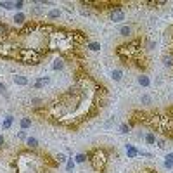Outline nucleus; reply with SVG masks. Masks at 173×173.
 <instances>
[{
    "instance_id": "a878e982",
    "label": "nucleus",
    "mask_w": 173,
    "mask_h": 173,
    "mask_svg": "<svg viewBox=\"0 0 173 173\" xmlns=\"http://www.w3.org/2000/svg\"><path fill=\"white\" fill-rule=\"evenodd\" d=\"M156 144H158L159 149H166V142H165V140H161V138H156Z\"/></svg>"
},
{
    "instance_id": "4468645a",
    "label": "nucleus",
    "mask_w": 173,
    "mask_h": 173,
    "mask_svg": "<svg viewBox=\"0 0 173 173\" xmlns=\"http://www.w3.org/2000/svg\"><path fill=\"white\" fill-rule=\"evenodd\" d=\"M87 48L92 50V52H99L100 50V43L99 42H90V43H87Z\"/></svg>"
},
{
    "instance_id": "412c9836",
    "label": "nucleus",
    "mask_w": 173,
    "mask_h": 173,
    "mask_svg": "<svg viewBox=\"0 0 173 173\" xmlns=\"http://www.w3.org/2000/svg\"><path fill=\"white\" fill-rule=\"evenodd\" d=\"M75 161H73V158L71 159H68V161H66V171H73V170H75Z\"/></svg>"
},
{
    "instance_id": "cd10ccee",
    "label": "nucleus",
    "mask_w": 173,
    "mask_h": 173,
    "mask_svg": "<svg viewBox=\"0 0 173 173\" xmlns=\"http://www.w3.org/2000/svg\"><path fill=\"white\" fill-rule=\"evenodd\" d=\"M165 168H168V170H171V168H173V161H171V159H166L165 158Z\"/></svg>"
},
{
    "instance_id": "6e6552de",
    "label": "nucleus",
    "mask_w": 173,
    "mask_h": 173,
    "mask_svg": "<svg viewBox=\"0 0 173 173\" xmlns=\"http://www.w3.org/2000/svg\"><path fill=\"white\" fill-rule=\"evenodd\" d=\"M62 68H64V59L57 57V59L54 61V64H52V69H54V71H61Z\"/></svg>"
},
{
    "instance_id": "393cba45",
    "label": "nucleus",
    "mask_w": 173,
    "mask_h": 173,
    "mask_svg": "<svg viewBox=\"0 0 173 173\" xmlns=\"http://www.w3.org/2000/svg\"><path fill=\"white\" fill-rule=\"evenodd\" d=\"M23 5H24V2H23V0H17V2H14V9H16L17 12H21Z\"/></svg>"
},
{
    "instance_id": "0eeeda50",
    "label": "nucleus",
    "mask_w": 173,
    "mask_h": 173,
    "mask_svg": "<svg viewBox=\"0 0 173 173\" xmlns=\"http://www.w3.org/2000/svg\"><path fill=\"white\" fill-rule=\"evenodd\" d=\"M137 82H138V85H140V87H149V85H151L149 76H145V75H140V76L137 78Z\"/></svg>"
},
{
    "instance_id": "4be33fe9",
    "label": "nucleus",
    "mask_w": 173,
    "mask_h": 173,
    "mask_svg": "<svg viewBox=\"0 0 173 173\" xmlns=\"http://www.w3.org/2000/svg\"><path fill=\"white\" fill-rule=\"evenodd\" d=\"M130 131V125H126V123H123L121 126H119V133H123V135H126Z\"/></svg>"
},
{
    "instance_id": "9d476101",
    "label": "nucleus",
    "mask_w": 173,
    "mask_h": 173,
    "mask_svg": "<svg viewBox=\"0 0 173 173\" xmlns=\"http://www.w3.org/2000/svg\"><path fill=\"white\" fill-rule=\"evenodd\" d=\"M144 140H145V142H147V144H149V145L156 144V133H154V131H149V133H145Z\"/></svg>"
},
{
    "instance_id": "2eb2a0df",
    "label": "nucleus",
    "mask_w": 173,
    "mask_h": 173,
    "mask_svg": "<svg viewBox=\"0 0 173 173\" xmlns=\"http://www.w3.org/2000/svg\"><path fill=\"white\" fill-rule=\"evenodd\" d=\"M163 64H165L166 68H173V54L165 55V57H163Z\"/></svg>"
},
{
    "instance_id": "f704fd0d",
    "label": "nucleus",
    "mask_w": 173,
    "mask_h": 173,
    "mask_svg": "<svg viewBox=\"0 0 173 173\" xmlns=\"http://www.w3.org/2000/svg\"><path fill=\"white\" fill-rule=\"evenodd\" d=\"M2 145H4V137L0 135V147H2Z\"/></svg>"
},
{
    "instance_id": "b1692460",
    "label": "nucleus",
    "mask_w": 173,
    "mask_h": 173,
    "mask_svg": "<svg viewBox=\"0 0 173 173\" xmlns=\"http://www.w3.org/2000/svg\"><path fill=\"white\" fill-rule=\"evenodd\" d=\"M140 102L147 106V104H151V102H152V97H151V95H142V97H140Z\"/></svg>"
},
{
    "instance_id": "a211bd4d",
    "label": "nucleus",
    "mask_w": 173,
    "mask_h": 173,
    "mask_svg": "<svg viewBox=\"0 0 173 173\" xmlns=\"http://www.w3.org/2000/svg\"><path fill=\"white\" fill-rule=\"evenodd\" d=\"M26 144L29 145L31 149H36V147H38V140H36L35 137H28L26 138Z\"/></svg>"
},
{
    "instance_id": "7ed1b4c3",
    "label": "nucleus",
    "mask_w": 173,
    "mask_h": 173,
    "mask_svg": "<svg viewBox=\"0 0 173 173\" xmlns=\"http://www.w3.org/2000/svg\"><path fill=\"white\" fill-rule=\"evenodd\" d=\"M109 17L113 23H121V21H125V12L121 9H113L109 14Z\"/></svg>"
},
{
    "instance_id": "c756f323",
    "label": "nucleus",
    "mask_w": 173,
    "mask_h": 173,
    "mask_svg": "<svg viewBox=\"0 0 173 173\" xmlns=\"http://www.w3.org/2000/svg\"><path fill=\"white\" fill-rule=\"evenodd\" d=\"M17 138H21V140H24V138H28V137H26V130H21V131H17Z\"/></svg>"
},
{
    "instance_id": "7c9ffc66",
    "label": "nucleus",
    "mask_w": 173,
    "mask_h": 173,
    "mask_svg": "<svg viewBox=\"0 0 173 173\" xmlns=\"http://www.w3.org/2000/svg\"><path fill=\"white\" fill-rule=\"evenodd\" d=\"M38 82H40L42 85H48V83H50V78H47V76H43V78H40Z\"/></svg>"
},
{
    "instance_id": "9b49d317",
    "label": "nucleus",
    "mask_w": 173,
    "mask_h": 173,
    "mask_svg": "<svg viewBox=\"0 0 173 173\" xmlns=\"http://www.w3.org/2000/svg\"><path fill=\"white\" fill-rule=\"evenodd\" d=\"M7 33H9V28L4 23H0V42H4L7 38Z\"/></svg>"
},
{
    "instance_id": "f03ea898",
    "label": "nucleus",
    "mask_w": 173,
    "mask_h": 173,
    "mask_svg": "<svg viewBox=\"0 0 173 173\" xmlns=\"http://www.w3.org/2000/svg\"><path fill=\"white\" fill-rule=\"evenodd\" d=\"M19 61L23 64H36L40 61V55L36 54L35 48H21L19 50Z\"/></svg>"
},
{
    "instance_id": "1a4fd4ad",
    "label": "nucleus",
    "mask_w": 173,
    "mask_h": 173,
    "mask_svg": "<svg viewBox=\"0 0 173 173\" xmlns=\"http://www.w3.org/2000/svg\"><path fill=\"white\" fill-rule=\"evenodd\" d=\"M43 4L42 2H33V7H31V14H42L43 12Z\"/></svg>"
},
{
    "instance_id": "72a5a7b5",
    "label": "nucleus",
    "mask_w": 173,
    "mask_h": 173,
    "mask_svg": "<svg viewBox=\"0 0 173 173\" xmlns=\"http://www.w3.org/2000/svg\"><path fill=\"white\" fill-rule=\"evenodd\" d=\"M166 159H171V161H173V152H170V154L166 156Z\"/></svg>"
},
{
    "instance_id": "aec40b11",
    "label": "nucleus",
    "mask_w": 173,
    "mask_h": 173,
    "mask_svg": "<svg viewBox=\"0 0 173 173\" xmlns=\"http://www.w3.org/2000/svg\"><path fill=\"white\" fill-rule=\"evenodd\" d=\"M87 159H88V156H87V154H76V156H75V163L82 165V163H85Z\"/></svg>"
},
{
    "instance_id": "c85d7f7f",
    "label": "nucleus",
    "mask_w": 173,
    "mask_h": 173,
    "mask_svg": "<svg viewBox=\"0 0 173 173\" xmlns=\"http://www.w3.org/2000/svg\"><path fill=\"white\" fill-rule=\"evenodd\" d=\"M57 161H59V163H66V161H68L66 154H57Z\"/></svg>"
},
{
    "instance_id": "423d86ee",
    "label": "nucleus",
    "mask_w": 173,
    "mask_h": 173,
    "mask_svg": "<svg viewBox=\"0 0 173 173\" xmlns=\"http://www.w3.org/2000/svg\"><path fill=\"white\" fill-rule=\"evenodd\" d=\"M14 23H16V24H24V23H26V14H23V12H17L16 14V16H14Z\"/></svg>"
},
{
    "instance_id": "39448f33",
    "label": "nucleus",
    "mask_w": 173,
    "mask_h": 173,
    "mask_svg": "<svg viewBox=\"0 0 173 173\" xmlns=\"http://www.w3.org/2000/svg\"><path fill=\"white\" fill-rule=\"evenodd\" d=\"M12 80H14V83H16V85H21V87L28 85V78H26V76H23V75H16Z\"/></svg>"
},
{
    "instance_id": "f3484780",
    "label": "nucleus",
    "mask_w": 173,
    "mask_h": 173,
    "mask_svg": "<svg viewBox=\"0 0 173 173\" xmlns=\"http://www.w3.org/2000/svg\"><path fill=\"white\" fill-rule=\"evenodd\" d=\"M121 78H123V71L121 69H114L113 71V80L114 82H121Z\"/></svg>"
},
{
    "instance_id": "f257e3e1",
    "label": "nucleus",
    "mask_w": 173,
    "mask_h": 173,
    "mask_svg": "<svg viewBox=\"0 0 173 173\" xmlns=\"http://www.w3.org/2000/svg\"><path fill=\"white\" fill-rule=\"evenodd\" d=\"M90 159V163H92V166H94V170L95 171H104V168H106V163H107V156H106V152L102 151V149H94L92 152H88L87 154Z\"/></svg>"
},
{
    "instance_id": "2f4dec72",
    "label": "nucleus",
    "mask_w": 173,
    "mask_h": 173,
    "mask_svg": "<svg viewBox=\"0 0 173 173\" xmlns=\"http://www.w3.org/2000/svg\"><path fill=\"white\" fill-rule=\"evenodd\" d=\"M5 90H7V87L4 85V83H0V94H5V95H7V92H5Z\"/></svg>"
},
{
    "instance_id": "20e7f679",
    "label": "nucleus",
    "mask_w": 173,
    "mask_h": 173,
    "mask_svg": "<svg viewBox=\"0 0 173 173\" xmlns=\"http://www.w3.org/2000/svg\"><path fill=\"white\" fill-rule=\"evenodd\" d=\"M126 154H128V158H130V159L137 158V156H138V149L135 147V145L126 144Z\"/></svg>"
},
{
    "instance_id": "ddd939ff",
    "label": "nucleus",
    "mask_w": 173,
    "mask_h": 173,
    "mask_svg": "<svg viewBox=\"0 0 173 173\" xmlns=\"http://www.w3.org/2000/svg\"><path fill=\"white\" fill-rule=\"evenodd\" d=\"M19 125H21V130H28V128L31 126V119H29V118H21Z\"/></svg>"
},
{
    "instance_id": "5701e85b",
    "label": "nucleus",
    "mask_w": 173,
    "mask_h": 173,
    "mask_svg": "<svg viewBox=\"0 0 173 173\" xmlns=\"http://www.w3.org/2000/svg\"><path fill=\"white\" fill-rule=\"evenodd\" d=\"M0 7H4V9H7V11H9V9H14V2H0Z\"/></svg>"
},
{
    "instance_id": "f8f14e48",
    "label": "nucleus",
    "mask_w": 173,
    "mask_h": 173,
    "mask_svg": "<svg viewBox=\"0 0 173 173\" xmlns=\"http://www.w3.org/2000/svg\"><path fill=\"white\" fill-rule=\"evenodd\" d=\"M12 121H14V116H11V114L5 116V121L2 123V128H4V130H9V128L12 126Z\"/></svg>"
},
{
    "instance_id": "6ab92c4d",
    "label": "nucleus",
    "mask_w": 173,
    "mask_h": 173,
    "mask_svg": "<svg viewBox=\"0 0 173 173\" xmlns=\"http://www.w3.org/2000/svg\"><path fill=\"white\" fill-rule=\"evenodd\" d=\"M119 35H121V36H130V35H131V28L130 26H121V28H119Z\"/></svg>"
},
{
    "instance_id": "bb28decb",
    "label": "nucleus",
    "mask_w": 173,
    "mask_h": 173,
    "mask_svg": "<svg viewBox=\"0 0 173 173\" xmlns=\"http://www.w3.org/2000/svg\"><path fill=\"white\" fill-rule=\"evenodd\" d=\"M42 102H43V100H42L40 97H33V99H31V104H33V106H40Z\"/></svg>"
},
{
    "instance_id": "473e14b6",
    "label": "nucleus",
    "mask_w": 173,
    "mask_h": 173,
    "mask_svg": "<svg viewBox=\"0 0 173 173\" xmlns=\"http://www.w3.org/2000/svg\"><path fill=\"white\" fill-rule=\"evenodd\" d=\"M80 12H82L83 16H90V11H88V9H82V11H80Z\"/></svg>"
},
{
    "instance_id": "dca6fc26",
    "label": "nucleus",
    "mask_w": 173,
    "mask_h": 173,
    "mask_svg": "<svg viewBox=\"0 0 173 173\" xmlns=\"http://www.w3.org/2000/svg\"><path fill=\"white\" fill-rule=\"evenodd\" d=\"M59 16H61V11H59V9H52V11H48V12H47L48 19H57Z\"/></svg>"
}]
</instances>
